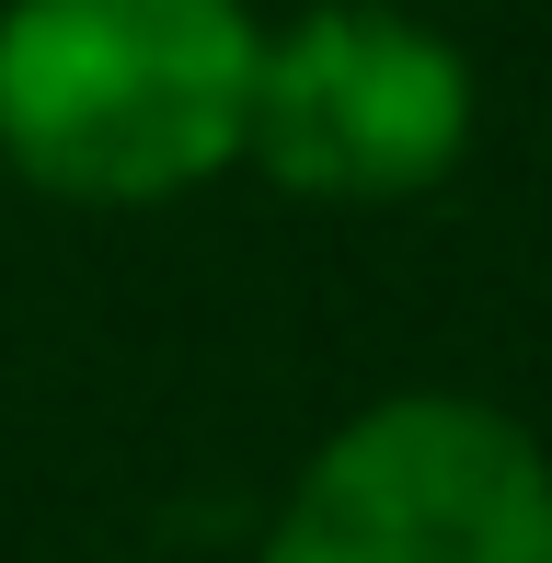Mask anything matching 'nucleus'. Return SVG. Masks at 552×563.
<instances>
[{
  "mask_svg": "<svg viewBox=\"0 0 552 563\" xmlns=\"http://www.w3.org/2000/svg\"><path fill=\"white\" fill-rule=\"evenodd\" d=\"M265 563H552V460L461 391L368 402L299 472Z\"/></svg>",
  "mask_w": 552,
  "mask_h": 563,
  "instance_id": "f03ea898",
  "label": "nucleus"
},
{
  "mask_svg": "<svg viewBox=\"0 0 552 563\" xmlns=\"http://www.w3.org/2000/svg\"><path fill=\"white\" fill-rule=\"evenodd\" d=\"M265 35L242 0H0V162L81 208H150L242 162Z\"/></svg>",
  "mask_w": 552,
  "mask_h": 563,
  "instance_id": "f257e3e1",
  "label": "nucleus"
},
{
  "mask_svg": "<svg viewBox=\"0 0 552 563\" xmlns=\"http://www.w3.org/2000/svg\"><path fill=\"white\" fill-rule=\"evenodd\" d=\"M461 150H472V58L438 23L380 12V0H322L288 35H265L242 162H265L288 196L391 208V196H426Z\"/></svg>",
  "mask_w": 552,
  "mask_h": 563,
  "instance_id": "7ed1b4c3",
  "label": "nucleus"
}]
</instances>
